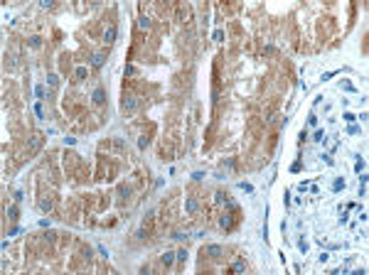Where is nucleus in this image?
I'll return each instance as SVG.
<instances>
[{"label": "nucleus", "instance_id": "nucleus-1", "mask_svg": "<svg viewBox=\"0 0 369 275\" xmlns=\"http://www.w3.org/2000/svg\"><path fill=\"white\" fill-rule=\"evenodd\" d=\"M103 59H106L103 54H94V57H91V64H94V66L99 69V66H103Z\"/></svg>", "mask_w": 369, "mask_h": 275}, {"label": "nucleus", "instance_id": "nucleus-2", "mask_svg": "<svg viewBox=\"0 0 369 275\" xmlns=\"http://www.w3.org/2000/svg\"><path fill=\"white\" fill-rule=\"evenodd\" d=\"M103 98H106L103 88H96V91H94V101H96V103H103Z\"/></svg>", "mask_w": 369, "mask_h": 275}, {"label": "nucleus", "instance_id": "nucleus-3", "mask_svg": "<svg viewBox=\"0 0 369 275\" xmlns=\"http://www.w3.org/2000/svg\"><path fill=\"white\" fill-rule=\"evenodd\" d=\"M354 157H357V165H354V172H357V174H362V170H364V160H362L359 155H354Z\"/></svg>", "mask_w": 369, "mask_h": 275}, {"label": "nucleus", "instance_id": "nucleus-4", "mask_svg": "<svg viewBox=\"0 0 369 275\" xmlns=\"http://www.w3.org/2000/svg\"><path fill=\"white\" fill-rule=\"evenodd\" d=\"M113 37H116V27H108L106 30V42H113Z\"/></svg>", "mask_w": 369, "mask_h": 275}, {"label": "nucleus", "instance_id": "nucleus-5", "mask_svg": "<svg viewBox=\"0 0 369 275\" xmlns=\"http://www.w3.org/2000/svg\"><path fill=\"white\" fill-rule=\"evenodd\" d=\"M133 108H136V101H133V98L123 101V111H133Z\"/></svg>", "mask_w": 369, "mask_h": 275}, {"label": "nucleus", "instance_id": "nucleus-6", "mask_svg": "<svg viewBox=\"0 0 369 275\" xmlns=\"http://www.w3.org/2000/svg\"><path fill=\"white\" fill-rule=\"evenodd\" d=\"M175 255H177V253H165V255H162V263H165V265H170Z\"/></svg>", "mask_w": 369, "mask_h": 275}, {"label": "nucleus", "instance_id": "nucleus-7", "mask_svg": "<svg viewBox=\"0 0 369 275\" xmlns=\"http://www.w3.org/2000/svg\"><path fill=\"white\" fill-rule=\"evenodd\" d=\"M207 253H209V255H221V248H219V246H209Z\"/></svg>", "mask_w": 369, "mask_h": 275}, {"label": "nucleus", "instance_id": "nucleus-8", "mask_svg": "<svg viewBox=\"0 0 369 275\" xmlns=\"http://www.w3.org/2000/svg\"><path fill=\"white\" fill-rule=\"evenodd\" d=\"M332 189H335V192L345 189V179H335V184H332Z\"/></svg>", "mask_w": 369, "mask_h": 275}, {"label": "nucleus", "instance_id": "nucleus-9", "mask_svg": "<svg viewBox=\"0 0 369 275\" xmlns=\"http://www.w3.org/2000/svg\"><path fill=\"white\" fill-rule=\"evenodd\" d=\"M231 270H234V273H241V270H244V261H236V263L231 265Z\"/></svg>", "mask_w": 369, "mask_h": 275}, {"label": "nucleus", "instance_id": "nucleus-10", "mask_svg": "<svg viewBox=\"0 0 369 275\" xmlns=\"http://www.w3.org/2000/svg\"><path fill=\"white\" fill-rule=\"evenodd\" d=\"M138 25H140L143 30H148V27H150V20H148V17H140V20H138Z\"/></svg>", "mask_w": 369, "mask_h": 275}, {"label": "nucleus", "instance_id": "nucleus-11", "mask_svg": "<svg viewBox=\"0 0 369 275\" xmlns=\"http://www.w3.org/2000/svg\"><path fill=\"white\" fill-rule=\"evenodd\" d=\"M340 88H345V91H354V86L349 84V81H340Z\"/></svg>", "mask_w": 369, "mask_h": 275}, {"label": "nucleus", "instance_id": "nucleus-12", "mask_svg": "<svg viewBox=\"0 0 369 275\" xmlns=\"http://www.w3.org/2000/svg\"><path fill=\"white\" fill-rule=\"evenodd\" d=\"M312 140H315V142H325V133H322V130H318V133H315V138H312Z\"/></svg>", "mask_w": 369, "mask_h": 275}, {"label": "nucleus", "instance_id": "nucleus-13", "mask_svg": "<svg viewBox=\"0 0 369 275\" xmlns=\"http://www.w3.org/2000/svg\"><path fill=\"white\" fill-rule=\"evenodd\" d=\"M315 123H318V116L310 113V116H308V125H315Z\"/></svg>", "mask_w": 369, "mask_h": 275}, {"label": "nucleus", "instance_id": "nucleus-14", "mask_svg": "<svg viewBox=\"0 0 369 275\" xmlns=\"http://www.w3.org/2000/svg\"><path fill=\"white\" fill-rule=\"evenodd\" d=\"M239 187H241V189H244V192H253V187H251V184H249V182H241V184H239Z\"/></svg>", "mask_w": 369, "mask_h": 275}, {"label": "nucleus", "instance_id": "nucleus-15", "mask_svg": "<svg viewBox=\"0 0 369 275\" xmlns=\"http://www.w3.org/2000/svg\"><path fill=\"white\" fill-rule=\"evenodd\" d=\"M77 76H79V79H84V76H86V69H84V66H79V69H77Z\"/></svg>", "mask_w": 369, "mask_h": 275}, {"label": "nucleus", "instance_id": "nucleus-16", "mask_svg": "<svg viewBox=\"0 0 369 275\" xmlns=\"http://www.w3.org/2000/svg\"><path fill=\"white\" fill-rule=\"evenodd\" d=\"M342 118H345V120H347V123H354V120H357V118H354V116H352V113H345V116H342Z\"/></svg>", "mask_w": 369, "mask_h": 275}, {"label": "nucleus", "instance_id": "nucleus-17", "mask_svg": "<svg viewBox=\"0 0 369 275\" xmlns=\"http://www.w3.org/2000/svg\"><path fill=\"white\" fill-rule=\"evenodd\" d=\"M194 209H197V201L190 199V201H187V211H194Z\"/></svg>", "mask_w": 369, "mask_h": 275}, {"label": "nucleus", "instance_id": "nucleus-18", "mask_svg": "<svg viewBox=\"0 0 369 275\" xmlns=\"http://www.w3.org/2000/svg\"><path fill=\"white\" fill-rule=\"evenodd\" d=\"M34 94H37V98H42V96H44V88H42V86H37V88H34Z\"/></svg>", "mask_w": 369, "mask_h": 275}, {"label": "nucleus", "instance_id": "nucleus-19", "mask_svg": "<svg viewBox=\"0 0 369 275\" xmlns=\"http://www.w3.org/2000/svg\"><path fill=\"white\" fill-rule=\"evenodd\" d=\"M347 133H352V135H354V133H359V128H357V125H354V123H352V125H349V128H347Z\"/></svg>", "mask_w": 369, "mask_h": 275}, {"label": "nucleus", "instance_id": "nucleus-20", "mask_svg": "<svg viewBox=\"0 0 369 275\" xmlns=\"http://www.w3.org/2000/svg\"><path fill=\"white\" fill-rule=\"evenodd\" d=\"M8 214H10V219H17V206H10V211H8Z\"/></svg>", "mask_w": 369, "mask_h": 275}, {"label": "nucleus", "instance_id": "nucleus-21", "mask_svg": "<svg viewBox=\"0 0 369 275\" xmlns=\"http://www.w3.org/2000/svg\"><path fill=\"white\" fill-rule=\"evenodd\" d=\"M47 81H49L52 86H57V76H54V74H49V76H47Z\"/></svg>", "mask_w": 369, "mask_h": 275}]
</instances>
